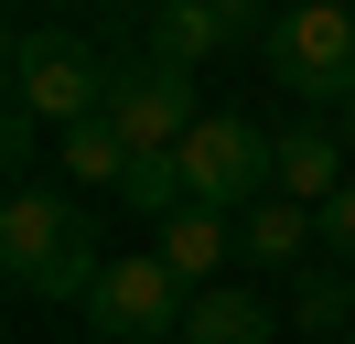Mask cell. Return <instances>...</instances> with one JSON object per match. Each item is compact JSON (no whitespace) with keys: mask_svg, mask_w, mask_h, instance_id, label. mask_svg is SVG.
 <instances>
[{"mask_svg":"<svg viewBox=\"0 0 355 344\" xmlns=\"http://www.w3.org/2000/svg\"><path fill=\"white\" fill-rule=\"evenodd\" d=\"M11 108H33V119L65 140L76 119L108 108V54H97L87 33H65V22H22V33H11Z\"/></svg>","mask_w":355,"mask_h":344,"instance_id":"cell-3","label":"cell"},{"mask_svg":"<svg viewBox=\"0 0 355 344\" xmlns=\"http://www.w3.org/2000/svg\"><path fill=\"white\" fill-rule=\"evenodd\" d=\"M183 312H194V291L173 280V258H162V248L108 258V269H97V291H87V322H97L108 344H173Z\"/></svg>","mask_w":355,"mask_h":344,"instance_id":"cell-6","label":"cell"},{"mask_svg":"<svg viewBox=\"0 0 355 344\" xmlns=\"http://www.w3.org/2000/svg\"><path fill=\"white\" fill-rule=\"evenodd\" d=\"M291 312H302L312 344L355 334V269H345V258H302V269H291Z\"/></svg>","mask_w":355,"mask_h":344,"instance_id":"cell-11","label":"cell"},{"mask_svg":"<svg viewBox=\"0 0 355 344\" xmlns=\"http://www.w3.org/2000/svg\"><path fill=\"white\" fill-rule=\"evenodd\" d=\"M237 258L248 269H302V258H323V215L291 205V194H259L237 215Z\"/></svg>","mask_w":355,"mask_h":344,"instance_id":"cell-9","label":"cell"},{"mask_svg":"<svg viewBox=\"0 0 355 344\" xmlns=\"http://www.w3.org/2000/svg\"><path fill=\"white\" fill-rule=\"evenodd\" d=\"M269 86L280 97H302L312 119H345V97H355V11L345 0H280V22H269Z\"/></svg>","mask_w":355,"mask_h":344,"instance_id":"cell-2","label":"cell"},{"mask_svg":"<svg viewBox=\"0 0 355 344\" xmlns=\"http://www.w3.org/2000/svg\"><path fill=\"white\" fill-rule=\"evenodd\" d=\"M33 140H44V119L33 108H0V162L11 172H33Z\"/></svg>","mask_w":355,"mask_h":344,"instance_id":"cell-14","label":"cell"},{"mask_svg":"<svg viewBox=\"0 0 355 344\" xmlns=\"http://www.w3.org/2000/svg\"><path fill=\"white\" fill-rule=\"evenodd\" d=\"M119 205L140 215V226H162V215H183L194 194H183V162L173 150H151V162H130V183H119Z\"/></svg>","mask_w":355,"mask_h":344,"instance_id":"cell-13","label":"cell"},{"mask_svg":"<svg viewBox=\"0 0 355 344\" xmlns=\"http://www.w3.org/2000/svg\"><path fill=\"white\" fill-rule=\"evenodd\" d=\"M130 162H140V150L119 140L108 119H76V129H65V194H119Z\"/></svg>","mask_w":355,"mask_h":344,"instance_id":"cell-12","label":"cell"},{"mask_svg":"<svg viewBox=\"0 0 355 344\" xmlns=\"http://www.w3.org/2000/svg\"><path fill=\"white\" fill-rule=\"evenodd\" d=\"M151 248L173 258V280H183V291H216V269L237 258V215L183 205V215H162V226H151Z\"/></svg>","mask_w":355,"mask_h":344,"instance_id":"cell-10","label":"cell"},{"mask_svg":"<svg viewBox=\"0 0 355 344\" xmlns=\"http://www.w3.org/2000/svg\"><path fill=\"white\" fill-rule=\"evenodd\" d=\"M345 11H355V0H345Z\"/></svg>","mask_w":355,"mask_h":344,"instance_id":"cell-18","label":"cell"},{"mask_svg":"<svg viewBox=\"0 0 355 344\" xmlns=\"http://www.w3.org/2000/svg\"><path fill=\"white\" fill-rule=\"evenodd\" d=\"M0 269H11L22 301H87L97 269H108L97 215L76 194H54V183H11V205H0Z\"/></svg>","mask_w":355,"mask_h":344,"instance_id":"cell-1","label":"cell"},{"mask_svg":"<svg viewBox=\"0 0 355 344\" xmlns=\"http://www.w3.org/2000/svg\"><path fill=\"white\" fill-rule=\"evenodd\" d=\"M345 344H355V334H345Z\"/></svg>","mask_w":355,"mask_h":344,"instance_id":"cell-19","label":"cell"},{"mask_svg":"<svg viewBox=\"0 0 355 344\" xmlns=\"http://www.w3.org/2000/svg\"><path fill=\"white\" fill-rule=\"evenodd\" d=\"M119 11H162V0H119Z\"/></svg>","mask_w":355,"mask_h":344,"instance_id":"cell-17","label":"cell"},{"mask_svg":"<svg viewBox=\"0 0 355 344\" xmlns=\"http://www.w3.org/2000/svg\"><path fill=\"white\" fill-rule=\"evenodd\" d=\"M345 150H355V97H345Z\"/></svg>","mask_w":355,"mask_h":344,"instance_id":"cell-16","label":"cell"},{"mask_svg":"<svg viewBox=\"0 0 355 344\" xmlns=\"http://www.w3.org/2000/svg\"><path fill=\"white\" fill-rule=\"evenodd\" d=\"M345 183H355V172H345V129L291 119V129H280V172H269V194H291V205H312V215H323Z\"/></svg>","mask_w":355,"mask_h":344,"instance_id":"cell-8","label":"cell"},{"mask_svg":"<svg viewBox=\"0 0 355 344\" xmlns=\"http://www.w3.org/2000/svg\"><path fill=\"white\" fill-rule=\"evenodd\" d=\"M183 194L194 205H216V215H248L269 194V172H280V129H259V119H237V108H205L194 129H183Z\"/></svg>","mask_w":355,"mask_h":344,"instance_id":"cell-4","label":"cell"},{"mask_svg":"<svg viewBox=\"0 0 355 344\" xmlns=\"http://www.w3.org/2000/svg\"><path fill=\"white\" fill-rule=\"evenodd\" d=\"M269 0H162L151 11V54L162 64H205V54H226V43H269Z\"/></svg>","mask_w":355,"mask_h":344,"instance_id":"cell-7","label":"cell"},{"mask_svg":"<svg viewBox=\"0 0 355 344\" xmlns=\"http://www.w3.org/2000/svg\"><path fill=\"white\" fill-rule=\"evenodd\" d=\"M97 119H108L140 162H151V150H183V129L205 119L194 64H162L151 43H140V54H108V108H97Z\"/></svg>","mask_w":355,"mask_h":344,"instance_id":"cell-5","label":"cell"},{"mask_svg":"<svg viewBox=\"0 0 355 344\" xmlns=\"http://www.w3.org/2000/svg\"><path fill=\"white\" fill-rule=\"evenodd\" d=\"M323 258H345V269H355V183L323 205Z\"/></svg>","mask_w":355,"mask_h":344,"instance_id":"cell-15","label":"cell"}]
</instances>
